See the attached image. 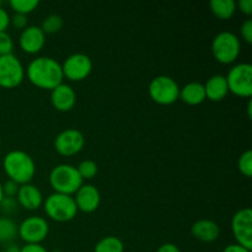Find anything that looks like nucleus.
<instances>
[{"mask_svg":"<svg viewBox=\"0 0 252 252\" xmlns=\"http://www.w3.org/2000/svg\"><path fill=\"white\" fill-rule=\"evenodd\" d=\"M26 74L34 86L47 90H53L64 79L62 65L51 57H37L29 64Z\"/></svg>","mask_w":252,"mask_h":252,"instance_id":"obj_1","label":"nucleus"},{"mask_svg":"<svg viewBox=\"0 0 252 252\" xmlns=\"http://www.w3.org/2000/svg\"><path fill=\"white\" fill-rule=\"evenodd\" d=\"M2 167L9 180L16 182L20 186L30 184L36 174L33 159L22 150H11L7 153L2 161Z\"/></svg>","mask_w":252,"mask_h":252,"instance_id":"obj_2","label":"nucleus"},{"mask_svg":"<svg viewBox=\"0 0 252 252\" xmlns=\"http://www.w3.org/2000/svg\"><path fill=\"white\" fill-rule=\"evenodd\" d=\"M83 181L76 167L69 164L58 165L49 174V184L57 193L71 196L83 186Z\"/></svg>","mask_w":252,"mask_h":252,"instance_id":"obj_3","label":"nucleus"},{"mask_svg":"<svg viewBox=\"0 0 252 252\" xmlns=\"http://www.w3.org/2000/svg\"><path fill=\"white\" fill-rule=\"evenodd\" d=\"M44 212L53 220L64 223L75 218L78 208L74 197L54 192L47 197L44 202Z\"/></svg>","mask_w":252,"mask_h":252,"instance_id":"obj_4","label":"nucleus"},{"mask_svg":"<svg viewBox=\"0 0 252 252\" xmlns=\"http://www.w3.org/2000/svg\"><path fill=\"white\" fill-rule=\"evenodd\" d=\"M212 53L219 63H233L240 54V39L233 32H220L214 37L212 43Z\"/></svg>","mask_w":252,"mask_h":252,"instance_id":"obj_5","label":"nucleus"},{"mask_svg":"<svg viewBox=\"0 0 252 252\" xmlns=\"http://www.w3.org/2000/svg\"><path fill=\"white\" fill-rule=\"evenodd\" d=\"M149 96L159 105H172L180 98V86L171 76L159 75L150 81Z\"/></svg>","mask_w":252,"mask_h":252,"instance_id":"obj_6","label":"nucleus"},{"mask_svg":"<svg viewBox=\"0 0 252 252\" xmlns=\"http://www.w3.org/2000/svg\"><path fill=\"white\" fill-rule=\"evenodd\" d=\"M229 91L240 97H250L252 95V65L250 63H240L234 65L225 76Z\"/></svg>","mask_w":252,"mask_h":252,"instance_id":"obj_7","label":"nucleus"},{"mask_svg":"<svg viewBox=\"0 0 252 252\" xmlns=\"http://www.w3.org/2000/svg\"><path fill=\"white\" fill-rule=\"evenodd\" d=\"M25 69L20 59L14 54L0 56V86L14 89L22 83Z\"/></svg>","mask_w":252,"mask_h":252,"instance_id":"obj_8","label":"nucleus"},{"mask_svg":"<svg viewBox=\"0 0 252 252\" xmlns=\"http://www.w3.org/2000/svg\"><path fill=\"white\" fill-rule=\"evenodd\" d=\"M64 78L71 81L85 80L93 70L90 57L84 53H74L64 61L62 65Z\"/></svg>","mask_w":252,"mask_h":252,"instance_id":"obj_9","label":"nucleus"},{"mask_svg":"<svg viewBox=\"0 0 252 252\" xmlns=\"http://www.w3.org/2000/svg\"><path fill=\"white\" fill-rule=\"evenodd\" d=\"M49 233V225L42 217H29L19 225L17 235L26 244H41Z\"/></svg>","mask_w":252,"mask_h":252,"instance_id":"obj_10","label":"nucleus"},{"mask_svg":"<svg viewBox=\"0 0 252 252\" xmlns=\"http://www.w3.org/2000/svg\"><path fill=\"white\" fill-rule=\"evenodd\" d=\"M234 236H235L238 245L248 249H252V211L250 208H243L235 213L233 217Z\"/></svg>","mask_w":252,"mask_h":252,"instance_id":"obj_11","label":"nucleus"},{"mask_svg":"<svg viewBox=\"0 0 252 252\" xmlns=\"http://www.w3.org/2000/svg\"><path fill=\"white\" fill-rule=\"evenodd\" d=\"M85 145V138L83 133L74 128L63 130L57 135L54 140V148L57 153L63 157H73L83 150Z\"/></svg>","mask_w":252,"mask_h":252,"instance_id":"obj_12","label":"nucleus"},{"mask_svg":"<svg viewBox=\"0 0 252 252\" xmlns=\"http://www.w3.org/2000/svg\"><path fill=\"white\" fill-rule=\"evenodd\" d=\"M74 201H75L78 211L84 212V213H93L100 206V192L94 185H83L75 192Z\"/></svg>","mask_w":252,"mask_h":252,"instance_id":"obj_13","label":"nucleus"},{"mask_svg":"<svg viewBox=\"0 0 252 252\" xmlns=\"http://www.w3.org/2000/svg\"><path fill=\"white\" fill-rule=\"evenodd\" d=\"M46 43V34L38 26H27L20 34L19 44L24 52L36 54L43 48Z\"/></svg>","mask_w":252,"mask_h":252,"instance_id":"obj_14","label":"nucleus"},{"mask_svg":"<svg viewBox=\"0 0 252 252\" xmlns=\"http://www.w3.org/2000/svg\"><path fill=\"white\" fill-rule=\"evenodd\" d=\"M51 102L56 110L61 112H68L76 102V95L74 89L68 84H59L51 93Z\"/></svg>","mask_w":252,"mask_h":252,"instance_id":"obj_15","label":"nucleus"},{"mask_svg":"<svg viewBox=\"0 0 252 252\" xmlns=\"http://www.w3.org/2000/svg\"><path fill=\"white\" fill-rule=\"evenodd\" d=\"M16 201L19 206L29 211H36L43 203V196L36 186L31 184L21 185L16 194Z\"/></svg>","mask_w":252,"mask_h":252,"instance_id":"obj_16","label":"nucleus"},{"mask_svg":"<svg viewBox=\"0 0 252 252\" xmlns=\"http://www.w3.org/2000/svg\"><path fill=\"white\" fill-rule=\"evenodd\" d=\"M191 233L194 238L203 241V243H212V241H216L218 239L220 229L216 221L203 219V220L196 221L192 225Z\"/></svg>","mask_w":252,"mask_h":252,"instance_id":"obj_17","label":"nucleus"},{"mask_svg":"<svg viewBox=\"0 0 252 252\" xmlns=\"http://www.w3.org/2000/svg\"><path fill=\"white\" fill-rule=\"evenodd\" d=\"M204 91H206V98L214 101H221L229 93L228 84H226L225 76L213 75L204 84Z\"/></svg>","mask_w":252,"mask_h":252,"instance_id":"obj_18","label":"nucleus"},{"mask_svg":"<svg viewBox=\"0 0 252 252\" xmlns=\"http://www.w3.org/2000/svg\"><path fill=\"white\" fill-rule=\"evenodd\" d=\"M180 98L187 105H199L206 100L204 85L198 81H192V83L186 84L184 89H180Z\"/></svg>","mask_w":252,"mask_h":252,"instance_id":"obj_19","label":"nucleus"},{"mask_svg":"<svg viewBox=\"0 0 252 252\" xmlns=\"http://www.w3.org/2000/svg\"><path fill=\"white\" fill-rule=\"evenodd\" d=\"M209 7L218 19L228 20L235 14L236 2L234 0H212Z\"/></svg>","mask_w":252,"mask_h":252,"instance_id":"obj_20","label":"nucleus"},{"mask_svg":"<svg viewBox=\"0 0 252 252\" xmlns=\"http://www.w3.org/2000/svg\"><path fill=\"white\" fill-rule=\"evenodd\" d=\"M95 252H125L122 240L116 236H106L101 239L95 246Z\"/></svg>","mask_w":252,"mask_h":252,"instance_id":"obj_21","label":"nucleus"},{"mask_svg":"<svg viewBox=\"0 0 252 252\" xmlns=\"http://www.w3.org/2000/svg\"><path fill=\"white\" fill-rule=\"evenodd\" d=\"M19 226L9 218H0V243H10L17 235Z\"/></svg>","mask_w":252,"mask_h":252,"instance_id":"obj_22","label":"nucleus"},{"mask_svg":"<svg viewBox=\"0 0 252 252\" xmlns=\"http://www.w3.org/2000/svg\"><path fill=\"white\" fill-rule=\"evenodd\" d=\"M63 24H64L63 17L59 16V15L57 14H52V15H48L47 17H44L41 29L42 31L44 32V34L57 33V32H59L62 30Z\"/></svg>","mask_w":252,"mask_h":252,"instance_id":"obj_23","label":"nucleus"},{"mask_svg":"<svg viewBox=\"0 0 252 252\" xmlns=\"http://www.w3.org/2000/svg\"><path fill=\"white\" fill-rule=\"evenodd\" d=\"M38 0H11L10 6L15 11V14L27 15L33 11L38 6Z\"/></svg>","mask_w":252,"mask_h":252,"instance_id":"obj_24","label":"nucleus"},{"mask_svg":"<svg viewBox=\"0 0 252 252\" xmlns=\"http://www.w3.org/2000/svg\"><path fill=\"white\" fill-rule=\"evenodd\" d=\"M83 180H91L97 174V165L93 160H83L76 167Z\"/></svg>","mask_w":252,"mask_h":252,"instance_id":"obj_25","label":"nucleus"},{"mask_svg":"<svg viewBox=\"0 0 252 252\" xmlns=\"http://www.w3.org/2000/svg\"><path fill=\"white\" fill-rule=\"evenodd\" d=\"M239 171L246 177H251L252 175V152L246 150L245 153L240 155L238 161Z\"/></svg>","mask_w":252,"mask_h":252,"instance_id":"obj_26","label":"nucleus"},{"mask_svg":"<svg viewBox=\"0 0 252 252\" xmlns=\"http://www.w3.org/2000/svg\"><path fill=\"white\" fill-rule=\"evenodd\" d=\"M12 49H14V41L11 36L6 31L0 32V56L12 54Z\"/></svg>","mask_w":252,"mask_h":252,"instance_id":"obj_27","label":"nucleus"},{"mask_svg":"<svg viewBox=\"0 0 252 252\" xmlns=\"http://www.w3.org/2000/svg\"><path fill=\"white\" fill-rule=\"evenodd\" d=\"M17 206H19V203H17L16 198H12V197H4L0 202V208L6 214H11L16 212Z\"/></svg>","mask_w":252,"mask_h":252,"instance_id":"obj_28","label":"nucleus"},{"mask_svg":"<svg viewBox=\"0 0 252 252\" xmlns=\"http://www.w3.org/2000/svg\"><path fill=\"white\" fill-rule=\"evenodd\" d=\"M20 185H17L16 182L11 181V180H7L5 184H2V193H4V197H12L15 198L19 192Z\"/></svg>","mask_w":252,"mask_h":252,"instance_id":"obj_29","label":"nucleus"},{"mask_svg":"<svg viewBox=\"0 0 252 252\" xmlns=\"http://www.w3.org/2000/svg\"><path fill=\"white\" fill-rule=\"evenodd\" d=\"M10 24L17 30H25L27 27V15L15 14L14 16L10 17Z\"/></svg>","mask_w":252,"mask_h":252,"instance_id":"obj_30","label":"nucleus"},{"mask_svg":"<svg viewBox=\"0 0 252 252\" xmlns=\"http://www.w3.org/2000/svg\"><path fill=\"white\" fill-rule=\"evenodd\" d=\"M240 32L243 38L245 39L246 43L251 44L252 43V20H246L240 27Z\"/></svg>","mask_w":252,"mask_h":252,"instance_id":"obj_31","label":"nucleus"},{"mask_svg":"<svg viewBox=\"0 0 252 252\" xmlns=\"http://www.w3.org/2000/svg\"><path fill=\"white\" fill-rule=\"evenodd\" d=\"M10 25V16L6 10L2 6H0V32L6 31V29Z\"/></svg>","mask_w":252,"mask_h":252,"instance_id":"obj_32","label":"nucleus"},{"mask_svg":"<svg viewBox=\"0 0 252 252\" xmlns=\"http://www.w3.org/2000/svg\"><path fill=\"white\" fill-rule=\"evenodd\" d=\"M20 252H49L41 244H26L24 248L20 249Z\"/></svg>","mask_w":252,"mask_h":252,"instance_id":"obj_33","label":"nucleus"},{"mask_svg":"<svg viewBox=\"0 0 252 252\" xmlns=\"http://www.w3.org/2000/svg\"><path fill=\"white\" fill-rule=\"evenodd\" d=\"M236 6H238L245 15L252 14V0H240V1L236 4Z\"/></svg>","mask_w":252,"mask_h":252,"instance_id":"obj_34","label":"nucleus"},{"mask_svg":"<svg viewBox=\"0 0 252 252\" xmlns=\"http://www.w3.org/2000/svg\"><path fill=\"white\" fill-rule=\"evenodd\" d=\"M157 252H181L180 251V249L177 248L176 245H174V244H164V245L160 246L159 249H158Z\"/></svg>","mask_w":252,"mask_h":252,"instance_id":"obj_35","label":"nucleus"},{"mask_svg":"<svg viewBox=\"0 0 252 252\" xmlns=\"http://www.w3.org/2000/svg\"><path fill=\"white\" fill-rule=\"evenodd\" d=\"M223 252H251L248 249L243 248V246L238 245V244H233V245H228L224 249Z\"/></svg>","mask_w":252,"mask_h":252,"instance_id":"obj_36","label":"nucleus"},{"mask_svg":"<svg viewBox=\"0 0 252 252\" xmlns=\"http://www.w3.org/2000/svg\"><path fill=\"white\" fill-rule=\"evenodd\" d=\"M2 252H20V249L16 245H9Z\"/></svg>","mask_w":252,"mask_h":252,"instance_id":"obj_37","label":"nucleus"},{"mask_svg":"<svg viewBox=\"0 0 252 252\" xmlns=\"http://www.w3.org/2000/svg\"><path fill=\"white\" fill-rule=\"evenodd\" d=\"M2 198H4V193H2V184L0 182V202H1Z\"/></svg>","mask_w":252,"mask_h":252,"instance_id":"obj_38","label":"nucleus"},{"mask_svg":"<svg viewBox=\"0 0 252 252\" xmlns=\"http://www.w3.org/2000/svg\"><path fill=\"white\" fill-rule=\"evenodd\" d=\"M251 105H252V102H251V101H249V105H248V112H249V117H251Z\"/></svg>","mask_w":252,"mask_h":252,"instance_id":"obj_39","label":"nucleus"},{"mask_svg":"<svg viewBox=\"0 0 252 252\" xmlns=\"http://www.w3.org/2000/svg\"><path fill=\"white\" fill-rule=\"evenodd\" d=\"M52 252H62L61 250H54V251H52Z\"/></svg>","mask_w":252,"mask_h":252,"instance_id":"obj_40","label":"nucleus"},{"mask_svg":"<svg viewBox=\"0 0 252 252\" xmlns=\"http://www.w3.org/2000/svg\"><path fill=\"white\" fill-rule=\"evenodd\" d=\"M0 6H2V1H1V0H0Z\"/></svg>","mask_w":252,"mask_h":252,"instance_id":"obj_41","label":"nucleus"},{"mask_svg":"<svg viewBox=\"0 0 252 252\" xmlns=\"http://www.w3.org/2000/svg\"><path fill=\"white\" fill-rule=\"evenodd\" d=\"M0 145H1V140H0Z\"/></svg>","mask_w":252,"mask_h":252,"instance_id":"obj_42","label":"nucleus"},{"mask_svg":"<svg viewBox=\"0 0 252 252\" xmlns=\"http://www.w3.org/2000/svg\"><path fill=\"white\" fill-rule=\"evenodd\" d=\"M0 218H1V217H0Z\"/></svg>","mask_w":252,"mask_h":252,"instance_id":"obj_43","label":"nucleus"}]
</instances>
